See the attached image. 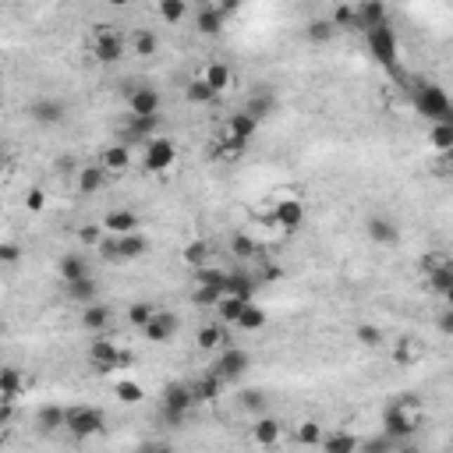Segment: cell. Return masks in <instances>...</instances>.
<instances>
[{
  "instance_id": "obj_45",
  "label": "cell",
  "mask_w": 453,
  "mask_h": 453,
  "mask_svg": "<svg viewBox=\"0 0 453 453\" xmlns=\"http://www.w3.org/2000/svg\"><path fill=\"white\" fill-rule=\"evenodd\" d=\"M322 446H326L329 453H347V449L357 446V439H350V435H329V439H322Z\"/></svg>"
},
{
  "instance_id": "obj_44",
  "label": "cell",
  "mask_w": 453,
  "mask_h": 453,
  "mask_svg": "<svg viewBox=\"0 0 453 453\" xmlns=\"http://www.w3.org/2000/svg\"><path fill=\"white\" fill-rule=\"evenodd\" d=\"M114 393H117L124 404H138V400H142V386H138V383H128V379H124V383H117V390H114Z\"/></svg>"
},
{
  "instance_id": "obj_3",
  "label": "cell",
  "mask_w": 453,
  "mask_h": 453,
  "mask_svg": "<svg viewBox=\"0 0 453 453\" xmlns=\"http://www.w3.org/2000/svg\"><path fill=\"white\" fill-rule=\"evenodd\" d=\"M177 159V145L170 138H145V152H142V166L152 170V173H163L170 170Z\"/></svg>"
},
{
  "instance_id": "obj_55",
  "label": "cell",
  "mask_w": 453,
  "mask_h": 453,
  "mask_svg": "<svg viewBox=\"0 0 453 453\" xmlns=\"http://www.w3.org/2000/svg\"><path fill=\"white\" fill-rule=\"evenodd\" d=\"M110 4H114V8H124V4H128V0H110Z\"/></svg>"
},
{
  "instance_id": "obj_54",
  "label": "cell",
  "mask_w": 453,
  "mask_h": 453,
  "mask_svg": "<svg viewBox=\"0 0 453 453\" xmlns=\"http://www.w3.org/2000/svg\"><path fill=\"white\" fill-rule=\"evenodd\" d=\"M442 298H446V301H449V305H453V284H449V291H446V294H442Z\"/></svg>"
},
{
  "instance_id": "obj_50",
  "label": "cell",
  "mask_w": 453,
  "mask_h": 453,
  "mask_svg": "<svg viewBox=\"0 0 453 453\" xmlns=\"http://www.w3.org/2000/svg\"><path fill=\"white\" fill-rule=\"evenodd\" d=\"M18 255H22V251H18V244H11V241H8L4 248H0V258H4L8 265H15V262H18Z\"/></svg>"
},
{
  "instance_id": "obj_18",
  "label": "cell",
  "mask_w": 453,
  "mask_h": 453,
  "mask_svg": "<svg viewBox=\"0 0 453 453\" xmlns=\"http://www.w3.org/2000/svg\"><path fill=\"white\" fill-rule=\"evenodd\" d=\"M369 237L372 241H379V244H393L397 237H400V230H397V223L393 220H386V216H369Z\"/></svg>"
},
{
  "instance_id": "obj_42",
  "label": "cell",
  "mask_w": 453,
  "mask_h": 453,
  "mask_svg": "<svg viewBox=\"0 0 453 453\" xmlns=\"http://www.w3.org/2000/svg\"><path fill=\"white\" fill-rule=\"evenodd\" d=\"M223 343V329L220 326H206L202 333H199V347L202 350H213V347H220Z\"/></svg>"
},
{
  "instance_id": "obj_16",
  "label": "cell",
  "mask_w": 453,
  "mask_h": 453,
  "mask_svg": "<svg viewBox=\"0 0 453 453\" xmlns=\"http://www.w3.org/2000/svg\"><path fill=\"white\" fill-rule=\"evenodd\" d=\"M103 227H107L110 234H135V230H138V216H135L131 209H110V213L103 216Z\"/></svg>"
},
{
  "instance_id": "obj_46",
  "label": "cell",
  "mask_w": 453,
  "mask_h": 453,
  "mask_svg": "<svg viewBox=\"0 0 453 453\" xmlns=\"http://www.w3.org/2000/svg\"><path fill=\"white\" fill-rule=\"evenodd\" d=\"M298 439H301V442H312V446H315V442H322V435H319V425H315V421H305V425L298 428Z\"/></svg>"
},
{
  "instance_id": "obj_9",
  "label": "cell",
  "mask_w": 453,
  "mask_h": 453,
  "mask_svg": "<svg viewBox=\"0 0 453 453\" xmlns=\"http://www.w3.org/2000/svg\"><path fill=\"white\" fill-rule=\"evenodd\" d=\"M255 128H258V117H255V114H248V110H237V114H230V117H227V124H223V138L248 142V138L255 135Z\"/></svg>"
},
{
  "instance_id": "obj_13",
  "label": "cell",
  "mask_w": 453,
  "mask_h": 453,
  "mask_svg": "<svg viewBox=\"0 0 453 453\" xmlns=\"http://www.w3.org/2000/svg\"><path fill=\"white\" fill-rule=\"evenodd\" d=\"M383 421H386V435H393L397 442H400L404 435H411V432L418 428V425H414V418H407V411H404V404H397V407H390Z\"/></svg>"
},
{
  "instance_id": "obj_49",
  "label": "cell",
  "mask_w": 453,
  "mask_h": 453,
  "mask_svg": "<svg viewBox=\"0 0 453 453\" xmlns=\"http://www.w3.org/2000/svg\"><path fill=\"white\" fill-rule=\"evenodd\" d=\"M241 404H244L248 411H262V407H265V400H262V393H255V390H248Z\"/></svg>"
},
{
  "instance_id": "obj_19",
  "label": "cell",
  "mask_w": 453,
  "mask_h": 453,
  "mask_svg": "<svg viewBox=\"0 0 453 453\" xmlns=\"http://www.w3.org/2000/svg\"><path fill=\"white\" fill-rule=\"evenodd\" d=\"M244 305H248V298H241V294H230V291H223V298L216 301V315H220L223 322H234V326H237V319H241Z\"/></svg>"
},
{
  "instance_id": "obj_7",
  "label": "cell",
  "mask_w": 453,
  "mask_h": 453,
  "mask_svg": "<svg viewBox=\"0 0 453 453\" xmlns=\"http://www.w3.org/2000/svg\"><path fill=\"white\" fill-rule=\"evenodd\" d=\"M195 404V393H192V386H166V393H163V414L170 418V421H180L188 414V407Z\"/></svg>"
},
{
  "instance_id": "obj_31",
  "label": "cell",
  "mask_w": 453,
  "mask_h": 453,
  "mask_svg": "<svg viewBox=\"0 0 453 453\" xmlns=\"http://www.w3.org/2000/svg\"><path fill=\"white\" fill-rule=\"evenodd\" d=\"M202 78L216 88V93H223V88L230 85V67H227V64H209V67L202 71Z\"/></svg>"
},
{
  "instance_id": "obj_53",
  "label": "cell",
  "mask_w": 453,
  "mask_h": 453,
  "mask_svg": "<svg viewBox=\"0 0 453 453\" xmlns=\"http://www.w3.org/2000/svg\"><path fill=\"white\" fill-rule=\"evenodd\" d=\"M29 209H43V192H29Z\"/></svg>"
},
{
  "instance_id": "obj_39",
  "label": "cell",
  "mask_w": 453,
  "mask_h": 453,
  "mask_svg": "<svg viewBox=\"0 0 453 453\" xmlns=\"http://www.w3.org/2000/svg\"><path fill=\"white\" fill-rule=\"evenodd\" d=\"M156 46H159V39H156L149 29L135 32V53H138V57H152V53H156Z\"/></svg>"
},
{
  "instance_id": "obj_10",
  "label": "cell",
  "mask_w": 453,
  "mask_h": 453,
  "mask_svg": "<svg viewBox=\"0 0 453 453\" xmlns=\"http://www.w3.org/2000/svg\"><path fill=\"white\" fill-rule=\"evenodd\" d=\"M131 114H138V117H156L159 114V93L152 85H138L131 93Z\"/></svg>"
},
{
  "instance_id": "obj_25",
  "label": "cell",
  "mask_w": 453,
  "mask_h": 453,
  "mask_svg": "<svg viewBox=\"0 0 453 453\" xmlns=\"http://www.w3.org/2000/svg\"><path fill=\"white\" fill-rule=\"evenodd\" d=\"M121 237V262H128V258H142L145 251H149V241L135 230V234H117Z\"/></svg>"
},
{
  "instance_id": "obj_48",
  "label": "cell",
  "mask_w": 453,
  "mask_h": 453,
  "mask_svg": "<svg viewBox=\"0 0 453 453\" xmlns=\"http://www.w3.org/2000/svg\"><path fill=\"white\" fill-rule=\"evenodd\" d=\"M234 251H237L241 258H251V255H255V241H248V237H237V241H234Z\"/></svg>"
},
{
  "instance_id": "obj_26",
  "label": "cell",
  "mask_w": 453,
  "mask_h": 453,
  "mask_svg": "<svg viewBox=\"0 0 453 453\" xmlns=\"http://www.w3.org/2000/svg\"><path fill=\"white\" fill-rule=\"evenodd\" d=\"M18 390H22L18 369H4V376H0V404H15L18 400Z\"/></svg>"
},
{
  "instance_id": "obj_21",
  "label": "cell",
  "mask_w": 453,
  "mask_h": 453,
  "mask_svg": "<svg viewBox=\"0 0 453 453\" xmlns=\"http://www.w3.org/2000/svg\"><path fill=\"white\" fill-rule=\"evenodd\" d=\"M251 435H255V442H258V446H273V442H280L284 425H280V421H273V418H258Z\"/></svg>"
},
{
  "instance_id": "obj_36",
  "label": "cell",
  "mask_w": 453,
  "mask_h": 453,
  "mask_svg": "<svg viewBox=\"0 0 453 453\" xmlns=\"http://www.w3.org/2000/svg\"><path fill=\"white\" fill-rule=\"evenodd\" d=\"M213 96H216V88H213V85H209L202 74H199V78L188 85V100H192V103H209Z\"/></svg>"
},
{
  "instance_id": "obj_15",
  "label": "cell",
  "mask_w": 453,
  "mask_h": 453,
  "mask_svg": "<svg viewBox=\"0 0 453 453\" xmlns=\"http://www.w3.org/2000/svg\"><path fill=\"white\" fill-rule=\"evenodd\" d=\"M277 223H280L284 230H298V227L305 223V206H301L298 199H284V202L277 206Z\"/></svg>"
},
{
  "instance_id": "obj_41",
  "label": "cell",
  "mask_w": 453,
  "mask_h": 453,
  "mask_svg": "<svg viewBox=\"0 0 453 453\" xmlns=\"http://www.w3.org/2000/svg\"><path fill=\"white\" fill-rule=\"evenodd\" d=\"M152 315H156V308H152V305H131V308H128V322H131V326H138V329H145Z\"/></svg>"
},
{
  "instance_id": "obj_12",
  "label": "cell",
  "mask_w": 453,
  "mask_h": 453,
  "mask_svg": "<svg viewBox=\"0 0 453 453\" xmlns=\"http://www.w3.org/2000/svg\"><path fill=\"white\" fill-rule=\"evenodd\" d=\"M142 333H145V336H149L152 343H166V340H170V336L177 333V319H173L170 312H156V315L149 319V326H145Z\"/></svg>"
},
{
  "instance_id": "obj_28",
  "label": "cell",
  "mask_w": 453,
  "mask_h": 453,
  "mask_svg": "<svg viewBox=\"0 0 453 453\" xmlns=\"http://www.w3.org/2000/svg\"><path fill=\"white\" fill-rule=\"evenodd\" d=\"M81 326H85V329H107V326H110V312H107L103 305H85Z\"/></svg>"
},
{
  "instance_id": "obj_38",
  "label": "cell",
  "mask_w": 453,
  "mask_h": 453,
  "mask_svg": "<svg viewBox=\"0 0 453 453\" xmlns=\"http://www.w3.org/2000/svg\"><path fill=\"white\" fill-rule=\"evenodd\" d=\"M333 32H336V22H308V39L312 43H329L333 39Z\"/></svg>"
},
{
  "instance_id": "obj_14",
  "label": "cell",
  "mask_w": 453,
  "mask_h": 453,
  "mask_svg": "<svg viewBox=\"0 0 453 453\" xmlns=\"http://www.w3.org/2000/svg\"><path fill=\"white\" fill-rule=\"evenodd\" d=\"M354 15H357V25L354 29H361V32H369V29H376V25L386 22V11H383L379 0H361V8Z\"/></svg>"
},
{
  "instance_id": "obj_2",
  "label": "cell",
  "mask_w": 453,
  "mask_h": 453,
  "mask_svg": "<svg viewBox=\"0 0 453 453\" xmlns=\"http://www.w3.org/2000/svg\"><path fill=\"white\" fill-rule=\"evenodd\" d=\"M365 43H369V50H372V57L383 64V67H397V36H393V29L383 22V25H376V29H369L365 32Z\"/></svg>"
},
{
  "instance_id": "obj_35",
  "label": "cell",
  "mask_w": 453,
  "mask_h": 453,
  "mask_svg": "<svg viewBox=\"0 0 453 453\" xmlns=\"http://www.w3.org/2000/svg\"><path fill=\"white\" fill-rule=\"evenodd\" d=\"M185 262H188L192 269H202V265L209 262V244H206V241H192V244L185 248Z\"/></svg>"
},
{
  "instance_id": "obj_8",
  "label": "cell",
  "mask_w": 453,
  "mask_h": 453,
  "mask_svg": "<svg viewBox=\"0 0 453 453\" xmlns=\"http://www.w3.org/2000/svg\"><path fill=\"white\" fill-rule=\"evenodd\" d=\"M124 57V39L110 29V25H96V60L114 64Z\"/></svg>"
},
{
  "instance_id": "obj_40",
  "label": "cell",
  "mask_w": 453,
  "mask_h": 453,
  "mask_svg": "<svg viewBox=\"0 0 453 453\" xmlns=\"http://www.w3.org/2000/svg\"><path fill=\"white\" fill-rule=\"evenodd\" d=\"M227 291H230V294H241V298H248V301H251V291H255V280H248V277H241V273H234V277H227Z\"/></svg>"
},
{
  "instance_id": "obj_1",
  "label": "cell",
  "mask_w": 453,
  "mask_h": 453,
  "mask_svg": "<svg viewBox=\"0 0 453 453\" xmlns=\"http://www.w3.org/2000/svg\"><path fill=\"white\" fill-rule=\"evenodd\" d=\"M414 107H418V114L428 117L432 124H435V121H449V114H453L449 96L442 93L439 85H428V81L414 88Z\"/></svg>"
},
{
  "instance_id": "obj_51",
  "label": "cell",
  "mask_w": 453,
  "mask_h": 453,
  "mask_svg": "<svg viewBox=\"0 0 453 453\" xmlns=\"http://www.w3.org/2000/svg\"><path fill=\"white\" fill-rule=\"evenodd\" d=\"M78 237H81L85 244H100V230H96V227H81Z\"/></svg>"
},
{
  "instance_id": "obj_32",
  "label": "cell",
  "mask_w": 453,
  "mask_h": 453,
  "mask_svg": "<svg viewBox=\"0 0 453 453\" xmlns=\"http://www.w3.org/2000/svg\"><path fill=\"white\" fill-rule=\"evenodd\" d=\"M237 326H241V329H248V333H251V329H262V326H265V312H262L258 305H251V301H248V305H244V312H241V319H237Z\"/></svg>"
},
{
  "instance_id": "obj_34",
  "label": "cell",
  "mask_w": 453,
  "mask_h": 453,
  "mask_svg": "<svg viewBox=\"0 0 453 453\" xmlns=\"http://www.w3.org/2000/svg\"><path fill=\"white\" fill-rule=\"evenodd\" d=\"M273 93H265V88H258V93H251V100H248V114H255V117H265L269 110H273Z\"/></svg>"
},
{
  "instance_id": "obj_11",
  "label": "cell",
  "mask_w": 453,
  "mask_h": 453,
  "mask_svg": "<svg viewBox=\"0 0 453 453\" xmlns=\"http://www.w3.org/2000/svg\"><path fill=\"white\" fill-rule=\"evenodd\" d=\"M29 117L36 124H60L64 121V103L60 100H36V103H29Z\"/></svg>"
},
{
  "instance_id": "obj_5",
  "label": "cell",
  "mask_w": 453,
  "mask_h": 453,
  "mask_svg": "<svg viewBox=\"0 0 453 453\" xmlns=\"http://www.w3.org/2000/svg\"><path fill=\"white\" fill-rule=\"evenodd\" d=\"M71 435L85 439V435H96L103 428V414L96 407H71L67 411V425H64Z\"/></svg>"
},
{
  "instance_id": "obj_17",
  "label": "cell",
  "mask_w": 453,
  "mask_h": 453,
  "mask_svg": "<svg viewBox=\"0 0 453 453\" xmlns=\"http://www.w3.org/2000/svg\"><path fill=\"white\" fill-rule=\"evenodd\" d=\"M223 11L220 8H199V15H195V29L202 32V36H220V29H223Z\"/></svg>"
},
{
  "instance_id": "obj_22",
  "label": "cell",
  "mask_w": 453,
  "mask_h": 453,
  "mask_svg": "<svg viewBox=\"0 0 453 453\" xmlns=\"http://www.w3.org/2000/svg\"><path fill=\"white\" fill-rule=\"evenodd\" d=\"M36 425H39L43 432L64 428V425H67V411H64V407H57V404H46V407H39V414H36Z\"/></svg>"
},
{
  "instance_id": "obj_4",
  "label": "cell",
  "mask_w": 453,
  "mask_h": 453,
  "mask_svg": "<svg viewBox=\"0 0 453 453\" xmlns=\"http://www.w3.org/2000/svg\"><path fill=\"white\" fill-rule=\"evenodd\" d=\"M248 369H251V354L241 350V347H227V350L220 354V361H216L213 372H216L223 383H230V379H241Z\"/></svg>"
},
{
  "instance_id": "obj_47",
  "label": "cell",
  "mask_w": 453,
  "mask_h": 453,
  "mask_svg": "<svg viewBox=\"0 0 453 453\" xmlns=\"http://www.w3.org/2000/svg\"><path fill=\"white\" fill-rule=\"evenodd\" d=\"M357 340H361V343H369V347H376L383 336H379V329H376V326H361V329H357Z\"/></svg>"
},
{
  "instance_id": "obj_37",
  "label": "cell",
  "mask_w": 453,
  "mask_h": 453,
  "mask_svg": "<svg viewBox=\"0 0 453 453\" xmlns=\"http://www.w3.org/2000/svg\"><path fill=\"white\" fill-rule=\"evenodd\" d=\"M428 280H432V287H435L439 294H446V291H449V284H453V262H446V265L432 269Z\"/></svg>"
},
{
  "instance_id": "obj_33",
  "label": "cell",
  "mask_w": 453,
  "mask_h": 453,
  "mask_svg": "<svg viewBox=\"0 0 453 453\" xmlns=\"http://www.w3.org/2000/svg\"><path fill=\"white\" fill-rule=\"evenodd\" d=\"M220 386H223V379H220L216 372H213L209 379H199V383L192 386V393H195V404H199V400H213V397L220 393Z\"/></svg>"
},
{
  "instance_id": "obj_52",
  "label": "cell",
  "mask_w": 453,
  "mask_h": 453,
  "mask_svg": "<svg viewBox=\"0 0 453 453\" xmlns=\"http://www.w3.org/2000/svg\"><path fill=\"white\" fill-rule=\"evenodd\" d=\"M439 329H442L446 336H453V305H449V312L439 315Z\"/></svg>"
},
{
  "instance_id": "obj_23",
  "label": "cell",
  "mask_w": 453,
  "mask_h": 453,
  "mask_svg": "<svg viewBox=\"0 0 453 453\" xmlns=\"http://www.w3.org/2000/svg\"><path fill=\"white\" fill-rule=\"evenodd\" d=\"M110 170L100 163V166H85L81 173H78V188L85 192V195H93V192H100L103 188V177H107Z\"/></svg>"
},
{
  "instance_id": "obj_6",
  "label": "cell",
  "mask_w": 453,
  "mask_h": 453,
  "mask_svg": "<svg viewBox=\"0 0 453 453\" xmlns=\"http://www.w3.org/2000/svg\"><path fill=\"white\" fill-rule=\"evenodd\" d=\"M121 361H124V354H121V347H117L114 340L100 336V340L88 343V365H93V369L110 372V369H117V365H121Z\"/></svg>"
},
{
  "instance_id": "obj_43",
  "label": "cell",
  "mask_w": 453,
  "mask_h": 453,
  "mask_svg": "<svg viewBox=\"0 0 453 453\" xmlns=\"http://www.w3.org/2000/svg\"><path fill=\"white\" fill-rule=\"evenodd\" d=\"M96 248H100V255H103L107 262H121V237H117V234L107 237V241H100Z\"/></svg>"
},
{
  "instance_id": "obj_24",
  "label": "cell",
  "mask_w": 453,
  "mask_h": 453,
  "mask_svg": "<svg viewBox=\"0 0 453 453\" xmlns=\"http://www.w3.org/2000/svg\"><path fill=\"white\" fill-rule=\"evenodd\" d=\"M128 163H131V152H128L124 142H117V145H110V149L103 152V166H107L110 173H124Z\"/></svg>"
},
{
  "instance_id": "obj_27",
  "label": "cell",
  "mask_w": 453,
  "mask_h": 453,
  "mask_svg": "<svg viewBox=\"0 0 453 453\" xmlns=\"http://www.w3.org/2000/svg\"><path fill=\"white\" fill-rule=\"evenodd\" d=\"M428 142H432L439 152H449V149H453V124H449V121H435L432 131H428Z\"/></svg>"
},
{
  "instance_id": "obj_56",
  "label": "cell",
  "mask_w": 453,
  "mask_h": 453,
  "mask_svg": "<svg viewBox=\"0 0 453 453\" xmlns=\"http://www.w3.org/2000/svg\"><path fill=\"white\" fill-rule=\"evenodd\" d=\"M449 124H453V114H449Z\"/></svg>"
},
{
  "instance_id": "obj_20",
  "label": "cell",
  "mask_w": 453,
  "mask_h": 453,
  "mask_svg": "<svg viewBox=\"0 0 453 453\" xmlns=\"http://www.w3.org/2000/svg\"><path fill=\"white\" fill-rule=\"evenodd\" d=\"M57 269H60V280H64V284H74V280L88 277V262H85V255H74V251L64 255Z\"/></svg>"
},
{
  "instance_id": "obj_29",
  "label": "cell",
  "mask_w": 453,
  "mask_h": 453,
  "mask_svg": "<svg viewBox=\"0 0 453 453\" xmlns=\"http://www.w3.org/2000/svg\"><path fill=\"white\" fill-rule=\"evenodd\" d=\"M67 291H71V298L81 301V305H93V301H96V280H93V277H81V280L67 284Z\"/></svg>"
},
{
  "instance_id": "obj_30",
  "label": "cell",
  "mask_w": 453,
  "mask_h": 453,
  "mask_svg": "<svg viewBox=\"0 0 453 453\" xmlns=\"http://www.w3.org/2000/svg\"><path fill=\"white\" fill-rule=\"evenodd\" d=\"M159 15H163V22L177 25V22H185L188 4H185V0H159Z\"/></svg>"
}]
</instances>
